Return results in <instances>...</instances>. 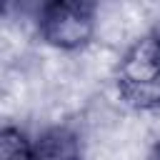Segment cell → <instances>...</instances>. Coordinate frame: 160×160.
Wrapping results in <instances>:
<instances>
[{"mask_svg":"<svg viewBox=\"0 0 160 160\" xmlns=\"http://www.w3.org/2000/svg\"><path fill=\"white\" fill-rule=\"evenodd\" d=\"M145 160H160V140L150 148V152H148V158H145Z\"/></svg>","mask_w":160,"mask_h":160,"instance_id":"5","label":"cell"},{"mask_svg":"<svg viewBox=\"0 0 160 160\" xmlns=\"http://www.w3.org/2000/svg\"><path fill=\"white\" fill-rule=\"evenodd\" d=\"M30 160H82L80 135L68 125L45 128L30 142Z\"/></svg>","mask_w":160,"mask_h":160,"instance_id":"3","label":"cell"},{"mask_svg":"<svg viewBox=\"0 0 160 160\" xmlns=\"http://www.w3.org/2000/svg\"><path fill=\"white\" fill-rule=\"evenodd\" d=\"M30 142L25 132L12 125H5L0 132V158L2 160H30Z\"/></svg>","mask_w":160,"mask_h":160,"instance_id":"4","label":"cell"},{"mask_svg":"<svg viewBox=\"0 0 160 160\" xmlns=\"http://www.w3.org/2000/svg\"><path fill=\"white\" fill-rule=\"evenodd\" d=\"M40 40L55 50L75 52L90 45L98 30V5L85 0H50L35 12Z\"/></svg>","mask_w":160,"mask_h":160,"instance_id":"2","label":"cell"},{"mask_svg":"<svg viewBox=\"0 0 160 160\" xmlns=\"http://www.w3.org/2000/svg\"><path fill=\"white\" fill-rule=\"evenodd\" d=\"M115 90L135 110H160V28L132 40L115 65Z\"/></svg>","mask_w":160,"mask_h":160,"instance_id":"1","label":"cell"}]
</instances>
